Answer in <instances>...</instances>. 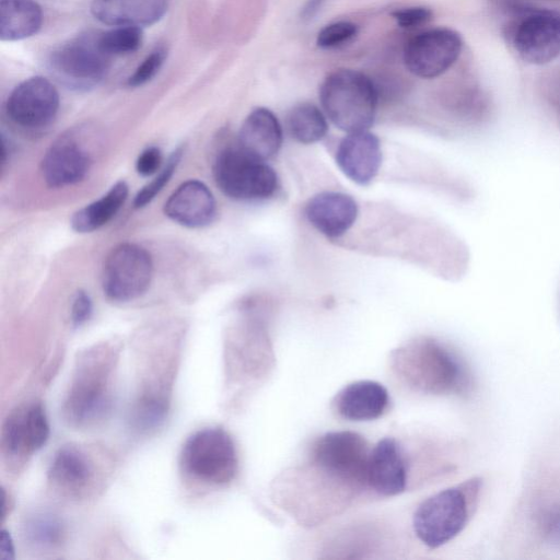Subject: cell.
Instances as JSON below:
<instances>
[{
	"mask_svg": "<svg viewBox=\"0 0 560 560\" xmlns=\"http://www.w3.org/2000/svg\"><path fill=\"white\" fill-rule=\"evenodd\" d=\"M276 502L303 526H316L347 510L363 492L335 471L307 458L273 482Z\"/></svg>",
	"mask_w": 560,
	"mask_h": 560,
	"instance_id": "cell-1",
	"label": "cell"
},
{
	"mask_svg": "<svg viewBox=\"0 0 560 560\" xmlns=\"http://www.w3.org/2000/svg\"><path fill=\"white\" fill-rule=\"evenodd\" d=\"M152 272L151 256L143 247L131 243L119 244L105 259L103 291L113 301H132L148 290Z\"/></svg>",
	"mask_w": 560,
	"mask_h": 560,
	"instance_id": "cell-10",
	"label": "cell"
},
{
	"mask_svg": "<svg viewBox=\"0 0 560 560\" xmlns=\"http://www.w3.org/2000/svg\"><path fill=\"white\" fill-rule=\"evenodd\" d=\"M92 315V301L84 291H78L71 307V320L74 327L86 323Z\"/></svg>",
	"mask_w": 560,
	"mask_h": 560,
	"instance_id": "cell-36",
	"label": "cell"
},
{
	"mask_svg": "<svg viewBox=\"0 0 560 560\" xmlns=\"http://www.w3.org/2000/svg\"><path fill=\"white\" fill-rule=\"evenodd\" d=\"M389 364L401 383L421 394L467 396L474 387L466 362L434 338L421 337L398 347Z\"/></svg>",
	"mask_w": 560,
	"mask_h": 560,
	"instance_id": "cell-2",
	"label": "cell"
},
{
	"mask_svg": "<svg viewBox=\"0 0 560 560\" xmlns=\"http://www.w3.org/2000/svg\"><path fill=\"white\" fill-rule=\"evenodd\" d=\"M161 163V151L156 147H150L139 154L136 170L142 176H150L160 170Z\"/></svg>",
	"mask_w": 560,
	"mask_h": 560,
	"instance_id": "cell-35",
	"label": "cell"
},
{
	"mask_svg": "<svg viewBox=\"0 0 560 560\" xmlns=\"http://www.w3.org/2000/svg\"><path fill=\"white\" fill-rule=\"evenodd\" d=\"M182 154L183 150L180 148L176 149L171 154L165 166L160 171L159 175H156L137 194L133 202L136 208L144 207L162 190V188L168 183L170 178L174 174L180 161Z\"/></svg>",
	"mask_w": 560,
	"mask_h": 560,
	"instance_id": "cell-31",
	"label": "cell"
},
{
	"mask_svg": "<svg viewBox=\"0 0 560 560\" xmlns=\"http://www.w3.org/2000/svg\"><path fill=\"white\" fill-rule=\"evenodd\" d=\"M43 24V11L34 0L0 1L1 40H20L36 34Z\"/></svg>",
	"mask_w": 560,
	"mask_h": 560,
	"instance_id": "cell-24",
	"label": "cell"
},
{
	"mask_svg": "<svg viewBox=\"0 0 560 560\" xmlns=\"http://www.w3.org/2000/svg\"><path fill=\"white\" fill-rule=\"evenodd\" d=\"M143 33L138 26H114L97 36L100 48L109 57L132 54L141 47Z\"/></svg>",
	"mask_w": 560,
	"mask_h": 560,
	"instance_id": "cell-27",
	"label": "cell"
},
{
	"mask_svg": "<svg viewBox=\"0 0 560 560\" xmlns=\"http://www.w3.org/2000/svg\"><path fill=\"white\" fill-rule=\"evenodd\" d=\"M481 487L482 479L472 477L423 500L412 516L417 538L430 549L453 540L470 521Z\"/></svg>",
	"mask_w": 560,
	"mask_h": 560,
	"instance_id": "cell-3",
	"label": "cell"
},
{
	"mask_svg": "<svg viewBox=\"0 0 560 560\" xmlns=\"http://www.w3.org/2000/svg\"><path fill=\"white\" fill-rule=\"evenodd\" d=\"M535 525L541 539L560 547V492L547 493L535 510Z\"/></svg>",
	"mask_w": 560,
	"mask_h": 560,
	"instance_id": "cell-28",
	"label": "cell"
},
{
	"mask_svg": "<svg viewBox=\"0 0 560 560\" xmlns=\"http://www.w3.org/2000/svg\"><path fill=\"white\" fill-rule=\"evenodd\" d=\"M509 38L522 60L546 65L560 55V13L529 11L510 27Z\"/></svg>",
	"mask_w": 560,
	"mask_h": 560,
	"instance_id": "cell-11",
	"label": "cell"
},
{
	"mask_svg": "<svg viewBox=\"0 0 560 560\" xmlns=\"http://www.w3.org/2000/svg\"><path fill=\"white\" fill-rule=\"evenodd\" d=\"M287 128L298 142L310 144L323 139L328 130L325 115L314 104L294 106L287 116Z\"/></svg>",
	"mask_w": 560,
	"mask_h": 560,
	"instance_id": "cell-26",
	"label": "cell"
},
{
	"mask_svg": "<svg viewBox=\"0 0 560 560\" xmlns=\"http://www.w3.org/2000/svg\"><path fill=\"white\" fill-rule=\"evenodd\" d=\"M166 10V0H93L91 3L94 18L112 26L152 25Z\"/></svg>",
	"mask_w": 560,
	"mask_h": 560,
	"instance_id": "cell-22",
	"label": "cell"
},
{
	"mask_svg": "<svg viewBox=\"0 0 560 560\" xmlns=\"http://www.w3.org/2000/svg\"><path fill=\"white\" fill-rule=\"evenodd\" d=\"M95 460L83 447L65 445L54 455L48 480L56 490L71 498H83L96 482Z\"/></svg>",
	"mask_w": 560,
	"mask_h": 560,
	"instance_id": "cell-15",
	"label": "cell"
},
{
	"mask_svg": "<svg viewBox=\"0 0 560 560\" xmlns=\"http://www.w3.org/2000/svg\"><path fill=\"white\" fill-rule=\"evenodd\" d=\"M49 436V424L40 404L12 411L2 425L1 445L10 456H27L40 450Z\"/></svg>",
	"mask_w": 560,
	"mask_h": 560,
	"instance_id": "cell-16",
	"label": "cell"
},
{
	"mask_svg": "<svg viewBox=\"0 0 560 560\" xmlns=\"http://www.w3.org/2000/svg\"><path fill=\"white\" fill-rule=\"evenodd\" d=\"M410 462L402 445L393 436L380 440L368 463V488L382 497H395L408 488Z\"/></svg>",
	"mask_w": 560,
	"mask_h": 560,
	"instance_id": "cell-14",
	"label": "cell"
},
{
	"mask_svg": "<svg viewBox=\"0 0 560 560\" xmlns=\"http://www.w3.org/2000/svg\"><path fill=\"white\" fill-rule=\"evenodd\" d=\"M460 35L445 27L433 28L412 37L405 46L404 62L415 75L431 79L450 69L460 55Z\"/></svg>",
	"mask_w": 560,
	"mask_h": 560,
	"instance_id": "cell-12",
	"label": "cell"
},
{
	"mask_svg": "<svg viewBox=\"0 0 560 560\" xmlns=\"http://www.w3.org/2000/svg\"><path fill=\"white\" fill-rule=\"evenodd\" d=\"M14 546L10 533L2 529L0 537V560H13Z\"/></svg>",
	"mask_w": 560,
	"mask_h": 560,
	"instance_id": "cell-37",
	"label": "cell"
},
{
	"mask_svg": "<svg viewBox=\"0 0 560 560\" xmlns=\"http://www.w3.org/2000/svg\"><path fill=\"white\" fill-rule=\"evenodd\" d=\"M108 357L103 351H92L80 360L63 407L72 424L94 423L109 411L112 368Z\"/></svg>",
	"mask_w": 560,
	"mask_h": 560,
	"instance_id": "cell-6",
	"label": "cell"
},
{
	"mask_svg": "<svg viewBox=\"0 0 560 560\" xmlns=\"http://www.w3.org/2000/svg\"><path fill=\"white\" fill-rule=\"evenodd\" d=\"M167 413V401L164 397L143 396L133 411V423L139 430H152L159 427Z\"/></svg>",
	"mask_w": 560,
	"mask_h": 560,
	"instance_id": "cell-30",
	"label": "cell"
},
{
	"mask_svg": "<svg viewBox=\"0 0 560 560\" xmlns=\"http://www.w3.org/2000/svg\"><path fill=\"white\" fill-rule=\"evenodd\" d=\"M319 100L334 125L348 133L368 130L373 125L377 91L362 72L350 69L331 72L320 85Z\"/></svg>",
	"mask_w": 560,
	"mask_h": 560,
	"instance_id": "cell-4",
	"label": "cell"
},
{
	"mask_svg": "<svg viewBox=\"0 0 560 560\" xmlns=\"http://www.w3.org/2000/svg\"><path fill=\"white\" fill-rule=\"evenodd\" d=\"M183 471L207 486H225L238 470L237 452L232 436L222 428L199 430L185 442L180 453Z\"/></svg>",
	"mask_w": 560,
	"mask_h": 560,
	"instance_id": "cell-5",
	"label": "cell"
},
{
	"mask_svg": "<svg viewBox=\"0 0 560 560\" xmlns=\"http://www.w3.org/2000/svg\"><path fill=\"white\" fill-rule=\"evenodd\" d=\"M548 97H549V102H550L552 108L556 112L557 119H558V122L560 126V75H558L553 80V82L549 89Z\"/></svg>",
	"mask_w": 560,
	"mask_h": 560,
	"instance_id": "cell-38",
	"label": "cell"
},
{
	"mask_svg": "<svg viewBox=\"0 0 560 560\" xmlns=\"http://www.w3.org/2000/svg\"><path fill=\"white\" fill-rule=\"evenodd\" d=\"M386 387L371 380L355 381L341 388L332 400L334 410L348 421H371L381 418L389 408Z\"/></svg>",
	"mask_w": 560,
	"mask_h": 560,
	"instance_id": "cell-19",
	"label": "cell"
},
{
	"mask_svg": "<svg viewBox=\"0 0 560 560\" xmlns=\"http://www.w3.org/2000/svg\"><path fill=\"white\" fill-rule=\"evenodd\" d=\"M165 58V48L156 47L139 63L133 73L128 78L127 84L131 88H138L151 81L160 71Z\"/></svg>",
	"mask_w": 560,
	"mask_h": 560,
	"instance_id": "cell-32",
	"label": "cell"
},
{
	"mask_svg": "<svg viewBox=\"0 0 560 560\" xmlns=\"http://www.w3.org/2000/svg\"><path fill=\"white\" fill-rule=\"evenodd\" d=\"M59 103L55 85L48 79L35 75L13 89L7 100L5 110L14 124L37 129L54 121Z\"/></svg>",
	"mask_w": 560,
	"mask_h": 560,
	"instance_id": "cell-13",
	"label": "cell"
},
{
	"mask_svg": "<svg viewBox=\"0 0 560 560\" xmlns=\"http://www.w3.org/2000/svg\"><path fill=\"white\" fill-rule=\"evenodd\" d=\"M63 525L52 515H37L26 525L27 539L39 547L58 546L63 540Z\"/></svg>",
	"mask_w": 560,
	"mask_h": 560,
	"instance_id": "cell-29",
	"label": "cell"
},
{
	"mask_svg": "<svg viewBox=\"0 0 560 560\" xmlns=\"http://www.w3.org/2000/svg\"><path fill=\"white\" fill-rule=\"evenodd\" d=\"M305 215L322 234L339 237L354 224L358 218V205L347 194L323 191L308 200Z\"/></svg>",
	"mask_w": 560,
	"mask_h": 560,
	"instance_id": "cell-20",
	"label": "cell"
},
{
	"mask_svg": "<svg viewBox=\"0 0 560 560\" xmlns=\"http://www.w3.org/2000/svg\"><path fill=\"white\" fill-rule=\"evenodd\" d=\"M358 27L351 22H335L326 25L317 35V45L322 48L339 46L357 34Z\"/></svg>",
	"mask_w": 560,
	"mask_h": 560,
	"instance_id": "cell-33",
	"label": "cell"
},
{
	"mask_svg": "<svg viewBox=\"0 0 560 560\" xmlns=\"http://www.w3.org/2000/svg\"><path fill=\"white\" fill-rule=\"evenodd\" d=\"M98 33H86L69 39L54 49L48 57L52 77L75 91L96 86L106 75L110 57L97 42Z\"/></svg>",
	"mask_w": 560,
	"mask_h": 560,
	"instance_id": "cell-8",
	"label": "cell"
},
{
	"mask_svg": "<svg viewBox=\"0 0 560 560\" xmlns=\"http://www.w3.org/2000/svg\"><path fill=\"white\" fill-rule=\"evenodd\" d=\"M90 156L72 135L61 136L46 151L40 171L51 188L67 187L81 182L89 168Z\"/></svg>",
	"mask_w": 560,
	"mask_h": 560,
	"instance_id": "cell-18",
	"label": "cell"
},
{
	"mask_svg": "<svg viewBox=\"0 0 560 560\" xmlns=\"http://www.w3.org/2000/svg\"><path fill=\"white\" fill-rule=\"evenodd\" d=\"M282 139V128L276 115L268 108L258 107L244 120L238 132V147L267 161L278 153Z\"/></svg>",
	"mask_w": 560,
	"mask_h": 560,
	"instance_id": "cell-23",
	"label": "cell"
},
{
	"mask_svg": "<svg viewBox=\"0 0 560 560\" xmlns=\"http://www.w3.org/2000/svg\"><path fill=\"white\" fill-rule=\"evenodd\" d=\"M380 139L368 130L351 132L338 145L336 162L342 173L359 185L370 184L382 165Z\"/></svg>",
	"mask_w": 560,
	"mask_h": 560,
	"instance_id": "cell-17",
	"label": "cell"
},
{
	"mask_svg": "<svg viewBox=\"0 0 560 560\" xmlns=\"http://www.w3.org/2000/svg\"><path fill=\"white\" fill-rule=\"evenodd\" d=\"M164 212L180 225L202 228L214 219L215 200L203 183L190 179L170 196L164 205Z\"/></svg>",
	"mask_w": 560,
	"mask_h": 560,
	"instance_id": "cell-21",
	"label": "cell"
},
{
	"mask_svg": "<svg viewBox=\"0 0 560 560\" xmlns=\"http://www.w3.org/2000/svg\"><path fill=\"white\" fill-rule=\"evenodd\" d=\"M127 196V184L124 180L117 182L100 199L73 213L72 229L79 233H88L102 228L119 211Z\"/></svg>",
	"mask_w": 560,
	"mask_h": 560,
	"instance_id": "cell-25",
	"label": "cell"
},
{
	"mask_svg": "<svg viewBox=\"0 0 560 560\" xmlns=\"http://www.w3.org/2000/svg\"><path fill=\"white\" fill-rule=\"evenodd\" d=\"M323 0H308L303 9L304 16H312Z\"/></svg>",
	"mask_w": 560,
	"mask_h": 560,
	"instance_id": "cell-39",
	"label": "cell"
},
{
	"mask_svg": "<svg viewBox=\"0 0 560 560\" xmlns=\"http://www.w3.org/2000/svg\"><path fill=\"white\" fill-rule=\"evenodd\" d=\"M217 185L228 197L253 201L271 197L279 179L266 161L250 155L238 145L224 149L213 164Z\"/></svg>",
	"mask_w": 560,
	"mask_h": 560,
	"instance_id": "cell-7",
	"label": "cell"
},
{
	"mask_svg": "<svg viewBox=\"0 0 560 560\" xmlns=\"http://www.w3.org/2000/svg\"><path fill=\"white\" fill-rule=\"evenodd\" d=\"M393 18L401 27H413L431 19V11L424 7H412L392 12Z\"/></svg>",
	"mask_w": 560,
	"mask_h": 560,
	"instance_id": "cell-34",
	"label": "cell"
},
{
	"mask_svg": "<svg viewBox=\"0 0 560 560\" xmlns=\"http://www.w3.org/2000/svg\"><path fill=\"white\" fill-rule=\"evenodd\" d=\"M370 452L368 442L361 434L353 431H330L313 442L307 458L364 491L368 488Z\"/></svg>",
	"mask_w": 560,
	"mask_h": 560,
	"instance_id": "cell-9",
	"label": "cell"
}]
</instances>
